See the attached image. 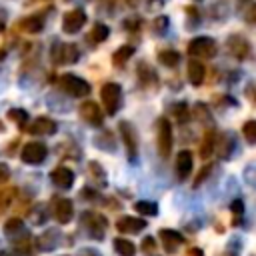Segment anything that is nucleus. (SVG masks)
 Returning a JSON list of instances; mask_svg holds the SVG:
<instances>
[{
	"instance_id": "obj_1",
	"label": "nucleus",
	"mask_w": 256,
	"mask_h": 256,
	"mask_svg": "<svg viewBox=\"0 0 256 256\" xmlns=\"http://www.w3.org/2000/svg\"><path fill=\"white\" fill-rule=\"evenodd\" d=\"M80 220H82L84 228L88 230V234H90L92 238H96V240H102V238H104L106 228H108V220H106L100 212H96V210H86V212L80 214Z\"/></svg>"
},
{
	"instance_id": "obj_2",
	"label": "nucleus",
	"mask_w": 256,
	"mask_h": 256,
	"mask_svg": "<svg viewBox=\"0 0 256 256\" xmlns=\"http://www.w3.org/2000/svg\"><path fill=\"white\" fill-rule=\"evenodd\" d=\"M118 128H120L122 142H124V146H126V156H128V160H130L132 164H136V162H138V154H140L138 134H136L134 126H132L130 122H126V120H122V122L118 124Z\"/></svg>"
},
{
	"instance_id": "obj_3",
	"label": "nucleus",
	"mask_w": 256,
	"mask_h": 256,
	"mask_svg": "<svg viewBox=\"0 0 256 256\" xmlns=\"http://www.w3.org/2000/svg\"><path fill=\"white\" fill-rule=\"evenodd\" d=\"M100 96H102V104L106 108L108 114H116L120 104H122V88L120 84L116 82H106L100 90Z\"/></svg>"
},
{
	"instance_id": "obj_4",
	"label": "nucleus",
	"mask_w": 256,
	"mask_h": 256,
	"mask_svg": "<svg viewBox=\"0 0 256 256\" xmlns=\"http://www.w3.org/2000/svg\"><path fill=\"white\" fill-rule=\"evenodd\" d=\"M60 86H62L64 92H68L74 98H84V96L90 94V84L84 78L74 76V74H64L60 78Z\"/></svg>"
},
{
	"instance_id": "obj_5",
	"label": "nucleus",
	"mask_w": 256,
	"mask_h": 256,
	"mask_svg": "<svg viewBox=\"0 0 256 256\" xmlns=\"http://www.w3.org/2000/svg\"><path fill=\"white\" fill-rule=\"evenodd\" d=\"M156 128H158V136H156L158 152H160L162 158H168L170 152H172V124H170L168 118L162 116V118L158 120Z\"/></svg>"
},
{
	"instance_id": "obj_6",
	"label": "nucleus",
	"mask_w": 256,
	"mask_h": 256,
	"mask_svg": "<svg viewBox=\"0 0 256 256\" xmlns=\"http://www.w3.org/2000/svg\"><path fill=\"white\" fill-rule=\"evenodd\" d=\"M188 52L190 56H198V58H214L218 52V46L212 38L198 36V38H192V42L188 44Z\"/></svg>"
},
{
	"instance_id": "obj_7",
	"label": "nucleus",
	"mask_w": 256,
	"mask_h": 256,
	"mask_svg": "<svg viewBox=\"0 0 256 256\" xmlns=\"http://www.w3.org/2000/svg\"><path fill=\"white\" fill-rule=\"evenodd\" d=\"M46 154H48V148H46V144L36 140V142H28V144H24L20 158H22L26 164L38 166V164H42V162L46 160Z\"/></svg>"
},
{
	"instance_id": "obj_8",
	"label": "nucleus",
	"mask_w": 256,
	"mask_h": 256,
	"mask_svg": "<svg viewBox=\"0 0 256 256\" xmlns=\"http://www.w3.org/2000/svg\"><path fill=\"white\" fill-rule=\"evenodd\" d=\"M80 58V50L74 44L68 42H60L52 48V60L56 64H74Z\"/></svg>"
},
{
	"instance_id": "obj_9",
	"label": "nucleus",
	"mask_w": 256,
	"mask_h": 256,
	"mask_svg": "<svg viewBox=\"0 0 256 256\" xmlns=\"http://www.w3.org/2000/svg\"><path fill=\"white\" fill-rule=\"evenodd\" d=\"M52 216L60 222V224H68L74 216V204L70 198L64 196H56L52 200Z\"/></svg>"
},
{
	"instance_id": "obj_10",
	"label": "nucleus",
	"mask_w": 256,
	"mask_h": 256,
	"mask_svg": "<svg viewBox=\"0 0 256 256\" xmlns=\"http://www.w3.org/2000/svg\"><path fill=\"white\" fill-rule=\"evenodd\" d=\"M86 24V12L82 8H74L62 16V30L66 34H76Z\"/></svg>"
},
{
	"instance_id": "obj_11",
	"label": "nucleus",
	"mask_w": 256,
	"mask_h": 256,
	"mask_svg": "<svg viewBox=\"0 0 256 256\" xmlns=\"http://www.w3.org/2000/svg\"><path fill=\"white\" fill-rule=\"evenodd\" d=\"M78 112H80L82 120H86L90 126H102V122H104V114H102L100 106L96 102H92V100L82 102Z\"/></svg>"
},
{
	"instance_id": "obj_12",
	"label": "nucleus",
	"mask_w": 256,
	"mask_h": 256,
	"mask_svg": "<svg viewBox=\"0 0 256 256\" xmlns=\"http://www.w3.org/2000/svg\"><path fill=\"white\" fill-rule=\"evenodd\" d=\"M56 130H58L56 122L48 116H38L28 126V132L34 134V136H52V134H56Z\"/></svg>"
},
{
	"instance_id": "obj_13",
	"label": "nucleus",
	"mask_w": 256,
	"mask_h": 256,
	"mask_svg": "<svg viewBox=\"0 0 256 256\" xmlns=\"http://www.w3.org/2000/svg\"><path fill=\"white\" fill-rule=\"evenodd\" d=\"M146 228V220L144 218H136V216H122L116 220V230L122 234H138Z\"/></svg>"
},
{
	"instance_id": "obj_14",
	"label": "nucleus",
	"mask_w": 256,
	"mask_h": 256,
	"mask_svg": "<svg viewBox=\"0 0 256 256\" xmlns=\"http://www.w3.org/2000/svg\"><path fill=\"white\" fill-rule=\"evenodd\" d=\"M50 180L54 186H58L60 190H68L74 184V172L68 166H58L50 172Z\"/></svg>"
},
{
	"instance_id": "obj_15",
	"label": "nucleus",
	"mask_w": 256,
	"mask_h": 256,
	"mask_svg": "<svg viewBox=\"0 0 256 256\" xmlns=\"http://www.w3.org/2000/svg\"><path fill=\"white\" fill-rule=\"evenodd\" d=\"M228 50H230V54H232L234 58H238V60H246V58L250 56V44H248V40H246L244 36H230V40H228Z\"/></svg>"
},
{
	"instance_id": "obj_16",
	"label": "nucleus",
	"mask_w": 256,
	"mask_h": 256,
	"mask_svg": "<svg viewBox=\"0 0 256 256\" xmlns=\"http://www.w3.org/2000/svg\"><path fill=\"white\" fill-rule=\"evenodd\" d=\"M158 234H160V242H162L166 252H176V248L184 242V236L176 230H170V228H162Z\"/></svg>"
},
{
	"instance_id": "obj_17",
	"label": "nucleus",
	"mask_w": 256,
	"mask_h": 256,
	"mask_svg": "<svg viewBox=\"0 0 256 256\" xmlns=\"http://www.w3.org/2000/svg\"><path fill=\"white\" fill-rule=\"evenodd\" d=\"M192 164H194V158L190 150H180L176 154V172L180 178H186L192 172Z\"/></svg>"
},
{
	"instance_id": "obj_18",
	"label": "nucleus",
	"mask_w": 256,
	"mask_h": 256,
	"mask_svg": "<svg viewBox=\"0 0 256 256\" xmlns=\"http://www.w3.org/2000/svg\"><path fill=\"white\" fill-rule=\"evenodd\" d=\"M60 232L56 230V228H50L48 232H44L42 236H38L36 238V244H38V248L40 250H54L58 244H60Z\"/></svg>"
},
{
	"instance_id": "obj_19",
	"label": "nucleus",
	"mask_w": 256,
	"mask_h": 256,
	"mask_svg": "<svg viewBox=\"0 0 256 256\" xmlns=\"http://www.w3.org/2000/svg\"><path fill=\"white\" fill-rule=\"evenodd\" d=\"M204 76H206V68L202 62L198 60H190L188 62V80L192 86H200L204 82Z\"/></svg>"
},
{
	"instance_id": "obj_20",
	"label": "nucleus",
	"mask_w": 256,
	"mask_h": 256,
	"mask_svg": "<svg viewBox=\"0 0 256 256\" xmlns=\"http://www.w3.org/2000/svg\"><path fill=\"white\" fill-rule=\"evenodd\" d=\"M20 28L24 32H30V34H38L42 28H44V18L40 14H32V16H26L20 20Z\"/></svg>"
},
{
	"instance_id": "obj_21",
	"label": "nucleus",
	"mask_w": 256,
	"mask_h": 256,
	"mask_svg": "<svg viewBox=\"0 0 256 256\" xmlns=\"http://www.w3.org/2000/svg\"><path fill=\"white\" fill-rule=\"evenodd\" d=\"M214 146H218V156H220V158H228L230 152H232L234 146H236V140H234L232 134H224V136L220 138V142L214 140Z\"/></svg>"
},
{
	"instance_id": "obj_22",
	"label": "nucleus",
	"mask_w": 256,
	"mask_h": 256,
	"mask_svg": "<svg viewBox=\"0 0 256 256\" xmlns=\"http://www.w3.org/2000/svg\"><path fill=\"white\" fill-rule=\"evenodd\" d=\"M94 144L100 148V150H106V152H114L116 150V144H114V136L110 130H104L102 134H98L94 138Z\"/></svg>"
},
{
	"instance_id": "obj_23",
	"label": "nucleus",
	"mask_w": 256,
	"mask_h": 256,
	"mask_svg": "<svg viewBox=\"0 0 256 256\" xmlns=\"http://www.w3.org/2000/svg\"><path fill=\"white\" fill-rule=\"evenodd\" d=\"M108 34H110L108 26H106V24H102V22H96V24H94V28H92V30H90V34H88V40H90L92 44H100V42H104V40L108 38Z\"/></svg>"
},
{
	"instance_id": "obj_24",
	"label": "nucleus",
	"mask_w": 256,
	"mask_h": 256,
	"mask_svg": "<svg viewBox=\"0 0 256 256\" xmlns=\"http://www.w3.org/2000/svg\"><path fill=\"white\" fill-rule=\"evenodd\" d=\"M158 60H160V64H164L166 68H174V66H178V62H180V54H178L176 50L166 48V50H160V52H158Z\"/></svg>"
},
{
	"instance_id": "obj_25",
	"label": "nucleus",
	"mask_w": 256,
	"mask_h": 256,
	"mask_svg": "<svg viewBox=\"0 0 256 256\" xmlns=\"http://www.w3.org/2000/svg\"><path fill=\"white\" fill-rule=\"evenodd\" d=\"M134 54V46H130V44H124V46H120L116 52H114V56H112V62L116 64V66H124L128 60H130V56Z\"/></svg>"
},
{
	"instance_id": "obj_26",
	"label": "nucleus",
	"mask_w": 256,
	"mask_h": 256,
	"mask_svg": "<svg viewBox=\"0 0 256 256\" xmlns=\"http://www.w3.org/2000/svg\"><path fill=\"white\" fill-rule=\"evenodd\" d=\"M114 250L120 256H134L136 254V246L126 238H114Z\"/></svg>"
},
{
	"instance_id": "obj_27",
	"label": "nucleus",
	"mask_w": 256,
	"mask_h": 256,
	"mask_svg": "<svg viewBox=\"0 0 256 256\" xmlns=\"http://www.w3.org/2000/svg\"><path fill=\"white\" fill-rule=\"evenodd\" d=\"M134 210L138 214H144V216H156L158 214V204L156 202H150V200H138L134 204Z\"/></svg>"
},
{
	"instance_id": "obj_28",
	"label": "nucleus",
	"mask_w": 256,
	"mask_h": 256,
	"mask_svg": "<svg viewBox=\"0 0 256 256\" xmlns=\"http://www.w3.org/2000/svg\"><path fill=\"white\" fill-rule=\"evenodd\" d=\"M20 232H24V224H22L20 218H10V220L4 224V234H6V236L14 238V236L20 234Z\"/></svg>"
},
{
	"instance_id": "obj_29",
	"label": "nucleus",
	"mask_w": 256,
	"mask_h": 256,
	"mask_svg": "<svg viewBox=\"0 0 256 256\" xmlns=\"http://www.w3.org/2000/svg\"><path fill=\"white\" fill-rule=\"evenodd\" d=\"M172 110H174L176 122H180V124L188 122V120H190V116H192V112H190V108H188V104H186V102H178Z\"/></svg>"
},
{
	"instance_id": "obj_30",
	"label": "nucleus",
	"mask_w": 256,
	"mask_h": 256,
	"mask_svg": "<svg viewBox=\"0 0 256 256\" xmlns=\"http://www.w3.org/2000/svg\"><path fill=\"white\" fill-rule=\"evenodd\" d=\"M212 152H214V132H208V134L204 136V140H202V148H200V156H202L204 160H208Z\"/></svg>"
},
{
	"instance_id": "obj_31",
	"label": "nucleus",
	"mask_w": 256,
	"mask_h": 256,
	"mask_svg": "<svg viewBox=\"0 0 256 256\" xmlns=\"http://www.w3.org/2000/svg\"><path fill=\"white\" fill-rule=\"evenodd\" d=\"M14 198H16V188H4V190H0V212L8 210V206L12 204Z\"/></svg>"
},
{
	"instance_id": "obj_32",
	"label": "nucleus",
	"mask_w": 256,
	"mask_h": 256,
	"mask_svg": "<svg viewBox=\"0 0 256 256\" xmlns=\"http://www.w3.org/2000/svg\"><path fill=\"white\" fill-rule=\"evenodd\" d=\"M8 118H10L12 122H16L18 126H26V122H28V112L22 110V108H12V110H8Z\"/></svg>"
},
{
	"instance_id": "obj_33",
	"label": "nucleus",
	"mask_w": 256,
	"mask_h": 256,
	"mask_svg": "<svg viewBox=\"0 0 256 256\" xmlns=\"http://www.w3.org/2000/svg\"><path fill=\"white\" fill-rule=\"evenodd\" d=\"M242 134H244V138H246L248 144H254V142H256V122H254V120L244 122V126H242Z\"/></svg>"
},
{
	"instance_id": "obj_34",
	"label": "nucleus",
	"mask_w": 256,
	"mask_h": 256,
	"mask_svg": "<svg viewBox=\"0 0 256 256\" xmlns=\"http://www.w3.org/2000/svg\"><path fill=\"white\" fill-rule=\"evenodd\" d=\"M154 248H156V240H154L152 236H146V238L142 240V250L150 252V250H154Z\"/></svg>"
},
{
	"instance_id": "obj_35",
	"label": "nucleus",
	"mask_w": 256,
	"mask_h": 256,
	"mask_svg": "<svg viewBox=\"0 0 256 256\" xmlns=\"http://www.w3.org/2000/svg\"><path fill=\"white\" fill-rule=\"evenodd\" d=\"M154 24H156V26H154L156 30L164 32V30H166V26H168V18H166V16H160V18H156V20H154Z\"/></svg>"
},
{
	"instance_id": "obj_36",
	"label": "nucleus",
	"mask_w": 256,
	"mask_h": 256,
	"mask_svg": "<svg viewBox=\"0 0 256 256\" xmlns=\"http://www.w3.org/2000/svg\"><path fill=\"white\" fill-rule=\"evenodd\" d=\"M230 210H232V214H242L244 212V202L242 200H234L230 204Z\"/></svg>"
},
{
	"instance_id": "obj_37",
	"label": "nucleus",
	"mask_w": 256,
	"mask_h": 256,
	"mask_svg": "<svg viewBox=\"0 0 256 256\" xmlns=\"http://www.w3.org/2000/svg\"><path fill=\"white\" fill-rule=\"evenodd\" d=\"M8 178H10V168L6 164H0V184L8 182Z\"/></svg>"
},
{
	"instance_id": "obj_38",
	"label": "nucleus",
	"mask_w": 256,
	"mask_h": 256,
	"mask_svg": "<svg viewBox=\"0 0 256 256\" xmlns=\"http://www.w3.org/2000/svg\"><path fill=\"white\" fill-rule=\"evenodd\" d=\"M76 256H102L98 250H94V248H82Z\"/></svg>"
},
{
	"instance_id": "obj_39",
	"label": "nucleus",
	"mask_w": 256,
	"mask_h": 256,
	"mask_svg": "<svg viewBox=\"0 0 256 256\" xmlns=\"http://www.w3.org/2000/svg\"><path fill=\"white\" fill-rule=\"evenodd\" d=\"M206 174H210V166H204V168L200 170V174H198V178L194 180V186H198V184H200V182H202V180L206 178Z\"/></svg>"
},
{
	"instance_id": "obj_40",
	"label": "nucleus",
	"mask_w": 256,
	"mask_h": 256,
	"mask_svg": "<svg viewBox=\"0 0 256 256\" xmlns=\"http://www.w3.org/2000/svg\"><path fill=\"white\" fill-rule=\"evenodd\" d=\"M188 254H190V256H202V250H200V248H190Z\"/></svg>"
},
{
	"instance_id": "obj_41",
	"label": "nucleus",
	"mask_w": 256,
	"mask_h": 256,
	"mask_svg": "<svg viewBox=\"0 0 256 256\" xmlns=\"http://www.w3.org/2000/svg\"><path fill=\"white\" fill-rule=\"evenodd\" d=\"M0 256H16V254H12V252H6V250H4V252H0Z\"/></svg>"
},
{
	"instance_id": "obj_42",
	"label": "nucleus",
	"mask_w": 256,
	"mask_h": 256,
	"mask_svg": "<svg viewBox=\"0 0 256 256\" xmlns=\"http://www.w3.org/2000/svg\"><path fill=\"white\" fill-rule=\"evenodd\" d=\"M128 2H130V4H136V2H138V0H128Z\"/></svg>"
},
{
	"instance_id": "obj_43",
	"label": "nucleus",
	"mask_w": 256,
	"mask_h": 256,
	"mask_svg": "<svg viewBox=\"0 0 256 256\" xmlns=\"http://www.w3.org/2000/svg\"><path fill=\"white\" fill-rule=\"evenodd\" d=\"M2 30H4V24H2V22H0V32H2Z\"/></svg>"
}]
</instances>
